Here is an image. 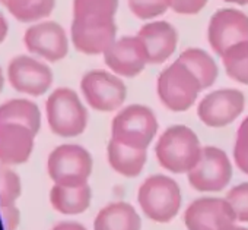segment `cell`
Returning a JSON list of instances; mask_svg holds the SVG:
<instances>
[{"instance_id":"1","label":"cell","mask_w":248,"mask_h":230,"mask_svg":"<svg viewBox=\"0 0 248 230\" xmlns=\"http://www.w3.org/2000/svg\"><path fill=\"white\" fill-rule=\"evenodd\" d=\"M202 153L203 147L197 134L186 125L167 128L155 145L159 166L175 175H187L199 163Z\"/></svg>"},{"instance_id":"2","label":"cell","mask_w":248,"mask_h":230,"mask_svg":"<svg viewBox=\"0 0 248 230\" xmlns=\"http://www.w3.org/2000/svg\"><path fill=\"white\" fill-rule=\"evenodd\" d=\"M138 204L149 220L161 224L170 223L181 210V188L171 176L152 175L139 186Z\"/></svg>"},{"instance_id":"3","label":"cell","mask_w":248,"mask_h":230,"mask_svg":"<svg viewBox=\"0 0 248 230\" xmlns=\"http://www.w3.org/2000/svg\"><path fill=\"white\" fill-rule=\"evenodd\" d=\"M159 124L154 110L143 104H130L117 111L111 122V140L135 150H148Z\"/></svg>"},{"instance_id":"4","label":"cell","mask_w":248,"mask_h":230,"mask_svg":"<svg viewBox=\"0 0 248 230\" xmlns=\"http://www.w3.org/2000/svg\"><path fill=\"white\" fill-rule=\"evenodd\" d=\"M46 119L54 135L75 138L86 131L88 110L76 91L60 87L46 101Z\"/></svg>"},{"instance_id":"5","label":"cell","mask_w":248,"mask_h":230,"mask_svg":"<svg viewBox=\"0 0 248 230\" xmlns=\"http://www.w3.org/2000/svg\"><path fill=\"white\" fill-rule=\"evenodd\" d=\"M202 91L203 87L197 76L178 59L168 65L158 76V97L162 106L171 111H187L196 104Z\"/></svg>"},{"instance_id":"6","label":"cell","mask_w":248,"mask_h":230,"mask_svg":"<svg viewBox=\"0 0 248 230\" xmlns=\"http://www.w3.org/2000/svg\"><path fill=\"white\" fill-rule=\"evenodd\" d=\"M93 170L91 153L78 144H62L47 159V173L53 185L80 186L88 183Z\"/></svg>"},{"instance_id":"7","label":"cell","mask_w":248,"mask_h":230,"mask_svg":"<svg viewBox=\"0 0 248 230\" xmlns=\"http://www.w3.org/2000/svg\"><path fill=\"white\" fill-rule=\"evenodd\" d=\"M80 92L89 107L102 113L120 110L127 98V87L123 79L102 69L89 71L82 76Z\"/></svg>"},{"instance_id":"8","label":"cell","mask_w":248,"mask_h":230,"mask_svg":"<svg viewBox=\"0 0 248 230\" xmlns=\"http://www.w3.org/2000/svg\"><path fill=\"white\" fill-rule=\"evenodd\" d=\"M233 166L228 154L217 147H203L199 163L187 173L190 186L197 192H220L232 180Z\"/></svg>"},{"instance_id":"9","label":"cell","mask_w":248,"mask_h":230,"mask_svg":"<svg viewBox=\"0 0 248 230\" xmlns=\"http://www.w3.org/2000/svg\"><path fill=\"white\" fill-rule=\"evenodd\" d=\"M245 108V95L235 88H220L206 94L199 106L197 116L209 128H225L235 122Z\"/></svg>"},{"instance_id":"10","label":"cell","mask_w":248,"mask_h":230,"mask_svg":"<svg viewBox=\"0 0 248 230\" xmlns=\"http://www.w3.org/2000/svg\"><path fill=\"white\" fill-rule=\"evenodd\" d=\"M236 223L235 214L225 198H196L184 211L187 230H232Z\"/></svg>"},{"instance_id":"11","label":"cell","mask_w":248,"mask_h":230,"mask_svg":"<svg viewBox=\"0 0 248 230\" xmlns=\"http://www.w3.org/2000/svg\"><path fill=\"white\" fill-rule=\"evenodd\" d=\"M70 37L78 52L88 56L104 54L117 40L115 18H73Z\"/></svg>"},{"instance_id":"12","label":"cell","mask_w":248,"mask_h":230,"mask_svg":"<svg viewBox=\"0 0 248 230\" xmlns=\"http://www.w3.org/2000/svg\"><path fill=\"white\" fill-rule=\"evenodd\" d=\"M8 81L18 92L40 97L51 88L53 72L44 62L32 56L19 54L8 65Z\"/></svg>"},{"instance_id":"13","label":"cell","mask_w":248,"mask_h":230,"mask_svg":"<svg viewBox=\"0 0 248 230\" xmlns=\"http://www.w3.org/2000/svg\"><path fill=\"white\" fill-rule=\"evenodd\" d=\"M207 40L219 56L229 47L248 41V15L233 8L216 11L207 25Z\"/></svg>"},{"instance_id":"14","label":"cell","mask_w":248,"mask_h":230,"mask_svg":"<svg viewBox=\"0 0 248 230\" xmlns=\"http://www.w3.org/2000/svg\"><path fill=\"white\" fill-rule=\"evenodd\" d=\"M104 62L112 73L124 78H135L149 65V54L139 35L117 38L104 53Z\"/></svg>"},{"instance_id":"15","label":"cell","mask_w":248,"mask_h":230,"mask_svg":"<svg viewBox=\"0 0 248 230\" xmlns=\"http://www.w3.org/2000/svg\"><path fill=\"white\" fill-rule=\"evenodd\" d=\"M27 50L47 62H59L69 53V38L64 28L54 21L31 25L24 34Z\"/></svg>"},{"instance_id":"16","label":"cell","mask_w":248,"mask_h":230,"mask_svg":"<svg viewBox=\"0 0 248 230\" xmlns=\"http://www.w3.org/2000/svg\"><path fill=\"white\" fill-rule=\"evenodd\" d=\"M35 137L37 134L22 125H0V164L19 166L27 163L34 151Z\"/></svg>"},{"instance_id":"17","label":"cell","mask_w":248,"mask_h":230,"mask_svg":"<svg viewBox=\"0 0 248 230\" xmlns=\"http://www.w3.org/2000/svg\"><path fill=\"white\" fill-rule=\"evenodd\" d=\"M138 35L146 46L151 65L165 63L178 46V31L167 21H152L143 25Z\"/></svg>"},{"instance_id":"18","label":"cell","mask_w":248,"mask_h":230,"mask_svg":"<svg viewBox=\"0 0 248 230\" xmlns=\"http://www.w3.org/2000/svg\"><path fill=\"white\" fill-rule=\"evenodd\" d=\"M93 230H142V218L132 204L115 201L98 211Z\"/></svg>"},{"instance_id":"19","label":"cell","mask_w":248,"mask_h":230,"mask_svg":"<svg viewBox=\"0 0 248 230\" xmlns=\"http://www.w3.org/2000/svg\"><path fill=\"white\" fill-rule=\"evenodd\" d=\"M107 159L111 169L127 179L138 177L148 161V150H135L109 138Z\"/></svg>"},{"instance_id":"20","label":"cell","mask_w":248,"mask_h":230,"mask_svg":"<svg viewBox=\"0 0 248 230\" xmlns=\"http://www.w3.org/2000/svg\"><path fill=\"white\" fill-rule=\"evenodd\" d=\"M48 198L57 212L63 215H79L91 207L92 189L89 183L80 186L53 185Z\"/></svg>"},{"instance_id":"21","label":"cell","mask_w":248,"mask_h":230,"mask_svg":"<svg viewBox=\"0 0 248 230\" xmlns=\"http://www.w3.org/2000/svg\"><path fill=\"white\" fill-rule=\"evenodd\" d=\"M3 124L22 125L38 134L41 128L40 107L28 98H11L0 104V125Z\"/></svg>"},{"instance_id":"22","label":"cell","mask_w":248,"mask_h":230,"mask_svg":"<svg viewBox=\"0 0 248 230\" xmlns=\"http://www.w3.org/2000/svg\"><path fill=\"white\" fill-rule=\"evenodd\" d=\"M178 60H181L197 76L203 89L210 88L216 82L219 69H217L215 59L207 52L191 47V49L184 50L178 56Z\"/></svg>"},{"instance_id":"23","label":"cell","mask_w":248,"mask_h":230,"mask_svg":"<svg viewBox=\"0 0 248 230\" xmlns=\"http://www.w3.org/2000/svg\"><path fill=\"white\" fill-rule=\"evenodd\" d=\"M3 6L19 22H38L51 15L56 0H5Z\"/></svg>"},{"instance_id":"24","label":"cell","mask_w":248,"mask_h":230,"mask_svg":"<svg viewBox=\"0 0 248 230\" xmlns=\"http://www.w3.org/2000/svg\"><path fill=\"white\" fill-rule=\"evenodd\" d=\"M226 75L242 85H248V41L229 47L222 56Z\"/></svg>"},{"instance_id":"25","label":"cell","mask_w":248,"mask_h":230,"mask_svg":"<svg viewBox=\"0 0 248 230\" xmlns=\"http://www.w3.org/2000/svg\"><path fill=\"white\" fill-rule=\"evenodd\" d=\"M118 0H73V18H115Z\"/></svg>"},{"instance_id":"26","label":"cell","mask_w":248,"mask_h":230,"mask_svg":"<svg viewBox=\"0 0 248 230\" xmlns=\"http://www.w3.org/2000/svg\"><path fill=\"white\" fill-rule=\"evenodd\" d=\"M21 192L22 183L18 173L11 166L0 164V207L16 204Z\"/></svg>"},{"instance_id":"27","label":"cell","mask_w":248,"mask_h":230,"mask_svg":"<svg viewBox=\"0 0 248 230\" xmlns=\"http://www.w3.org/2000/svg\"><path fill=\"white\" fill-rule=\"evenodd\" d=\"M129 9L139 19H154L171 9V0H129Z\"/></svg>"},{"instance_id":"28","label":"cell","mask_w":248,"mask_h":230,"mask_svg":"<svg viewBox=\"0 0 248 230\" xmlns=\"http://www.w3.org/2000/svg\"><path fill=\"white\" fill-rule=\"evenodd\" d=\"M238 223H248V182L231 188L225 196Z\"/></svg>"},{"instance_id":"29","label":"cell","mask_w":248,"mask_h":230,"mask_svg":"<svg viewBox=\"0 0 248 230\" xmlns=\"http://www.w3.org/2000/svg\"><path fill=\"white\" fill-rule=\"evenodd\" d=\"M235 166L248 176V116L241 122L233 144Z\"/></svg>"},{"instance_id":"30","label":"cell","mask_w":248,"mask_h":230,"mask_svg":"<svg viewBox=\"0 0 248 230\" xmlns=\"http://www.w3.org/2000/svg\"><path fill=\"white\" fill-rule=\"evenodd\" d=\"M206 5L207 0H171V9L180 15H196Z\"/></svg>"},{"instance_id":"31","label":"cell","mask_w":248,"mask_h":230,"mask_svg":"<svg viewBox=\"0 0 248 230\" xmlns=\"http://www.w3.org/2000/svg\"><path fill=\"white\" fill-rule=\"evenodd\" d=\"M0 218L5 230H16L21 223V211L16 204L0 207Z\"/></svg>"},{"instance_id":"32","label":"cell","mask_w":248,"mask_h":230,"mask_svg":"<svg viewBox=\"0 0 248 230\" xmlns=\"http://www.w3.org/2000/svg\"><path fill=\"white\" fill-rule=\"evenodd\" d=\"M51 230H88V229L78 221H60Z\"/></svg>"},{"instance_id":"33","label":"cell","mask_w":248,"mask_h":230,"mask_svg":"<svg viewBox=\"0 0 248 230\" xmlns=\"http://www.w3.org/2000/svg\"><path fill=\"white\" fill-rule=\"evenodd\" d=\"M8 33H9V25H8V22H6L5 15H3L2 12H0V44H2V43L5 41Z\"/></svg>"},{"instance_id":"34","label":"cell","mask_w":248,"mask_h":230,"mask_svg":"<svg viewBox=\"0 0 248 230\" xmlns=\"http://www.w3.org/2000/svg\"><path fill=\"white\" fill-rule=\"evenodd\" d=\"M226 3H232V5H239V6H245L248 5V0H223Z\"/></svg>"},{"instance_id":"35","label":"cell","mask_w":248,"mask_h":230,"mask_svg":"<svg viewBox=\"0 0 248 230\" xmlns=\"http://www.w3.org/2000/svg\"><path fill=\"white\" fill-rule=\"evenodd\" d=\"M3 85H5V75H3V71L0 68V92L3 89Z\"/></svg>"},{"instance_id":"36","label":"cell","mask_w":248,"mask_h":230,"mask_svg":"<svg viewBox=\"0 0 248 230\" xmlns=\"http://www.w3.org/2000/svg\"><path fill=\"white\" fill-rule=\"evenodd\" d=\"M232 230H248V229H247V227H242V226H238V224H236V226H235Z\"/></svg>"},{"instance_id":"37","label":"cell","mask_w":248,"mask_h":230,"mask_svg":"<svg viewBox=\"0 0 248 230\" xmlns=\"http://www.w3.org/2000/svg\"><path fill=\"white\" fill-rule=\"evenodd\" d=\"M3 2H5V0H0V3H2V5H3Z\"/></svg>"}]
</instances>
